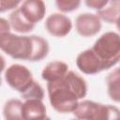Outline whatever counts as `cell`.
Wrapping results in <instances>:
<instances>
[{
    "label": "cell",
    "mask_w": 120,
    "mask_h": 120,
    "mask_svg": "<svg viewBox=\"0 0 120 120\" xmlns=\"http://www.w3.org/2000/svg\"><path fill=\"white\" fill-rule=\"evenodd\" d=\"M6 82L21 95L25 93L35 82L30 69L21 64H12L5 71Z\"/></svg>",
    "instance_id": "5b68a950"
},
{
    "label": "cell",
    "mask_w": 120,
    "mask_h": 120,
    "mask_svg": "<svg viewBox=\"0 0 120 120\" xmlns=\"http://www.w3.org/2000/svg\"><path fill=\"white\" fill-rule=\"evenodd\" d=\"M108 2H109L108 0H85L84 4L89 8L99 11L108 4Z\"/></svg>",
    "instance_id": "d6986e66"
},
{
    "label": "cell",
    "mask_w": 120,
    "mask_h": 120,
    "mask_svg": "<svg viewBox=\"0 0 120 120\" xmlns=\"http://www.w3.org/2000/svg\"><path fill=\"white\" fill-rule=\"evenodd\" d=\"M106 85L109 98L118 103L120 101V72L118 68H115L107 75Z\"/></svg>",
    "instance_id": "5bb4252c"
},
{
    "label": "cell",
    "mask_w": 120,
    "mask_h": 120,
    "mask_svg": "<svg viewBox=\"0 0 120 120\" xmlns=\"http://www.w3.org/2000/svg\"><path fill=\"white\" fill-rule=\"evenodd\" d=\"M55 6L57 9L63 13H68L74 11L81 6V1L79 0H56Z\"/></svg>",
    "instance_id": "e0dca14e"
},
{
    "label": "cell",
    "mask_w": 120,
    "mask_h": 120,
    "mask_svg": "<svg viewBox=\"0 0 120 120\" xmlns=\"http://www.w3.org/2000/svg\"><path fill=\"white\" fill-rule=\"evenodd\" d=\"M21 1H11V0H0V12H5L11 9H16L20 5Z\"/></svg>",
    "instance_id": "ac0fdd59"
},
{
    "label": "cell",
    "mask_w": 120,
    "mask_h": 120,
    "mask_svg": "<svg viewBox=\"0 0 120 120\" xmlns=\"http://www.w3.org/2000/svg\"><path fill=\"white\" fill-rule=\"evenodd\" d=\"M101 21L97 14L81 13L75 20V28L77 33L84 38L96 36L101 30Z\"/></svg>",
    "instance_id": "8992f818"
},
{
    "label": "cell",
    "mask_w": 120,
    "mask_h": 120,
    "mask_svg": "<svg viewBox=\"0 0 120 120\" xmlns=\"http://www.w3.org/2000/svg\"><path fill=\"white\" fill-rule=\"evenodd\" d=\"M22 102L17 98H10L4 104L3 115L5 120H22Z\"/></svg>",
    "instance_id": "9a60e30c"
},
{
    "label": "cell",
    "mask_w": 120,
    "mask_h": 120,
    "mask_svg": "<svg viewBox=\"0 0 120 120\" xmlns=\"http://www.w3.org/2000/svg\"><path fill=\"white\" fill-rule=\"evenodd\" d=\"M70 120H79V119H77V118H73V119H70Z\"/></svg>",
    "instance_id": "603a6c76"
},
{
    "label": "cell",
    "mask_w": 120,
    "mask_h": 120,
    "mask_svg": "<svg viewBox=\"0 0 120 120\" xmlns=\"http://www.w3.org/2000/svg\"><path fill=\"white\" fill-rule=\"evenodd\" d=\"M68 66L63 61H52L48 63L41 72V77L47 82H54L64 77L68 71Z\"/></svg>",
    "instance_id": "8fae6325"
},
{
    "label": "cell",
    "mask_w": 120,
    "mask_h": 120,
    "mask_svg": "<svg viewBox=\"0 0 120 120\" xmlns=\"http://www.w3.org/2000/svg\"><path fill=\"white\" fill-rule=\"evenodd\" d=\"M8 32H10V25L8 21L5 18H0V37L4 33Z\"/></svg>",
    "instance_id": "ffe728a7"
},
{
    "label": "cell",
    "mask_w": 120,
    "mask_h": 120,
    "mask_svg": "<svg viewBox=\"0 0 120 120\" xmlns=\"http://www.w3.org/2000/svg\"><path fill=\"white\" fill-rule=\"evenodd\" d=\"M19 9L24 18L31 23L37 24L43 20L46 14L45 3L41 0H26L21 3Z\"/></svg>",
    "instance_id": "9c48e42d"
},
{
    "label": "cell",
    "mask_w": 120,
    "mask_h": 120,
    "mask_svg": "<svg viewBox=\"0 0 120 120\" xmlns=\"http://www.w3.org/2000/svg\"><path fill=\"white\" fill-rule=\"evenodd\" d=\"M97 15L100 21H104L110 24H117L120 15V1H109L101 10L97 12Z\"/></svg>",
    "instance_id": "7c38bea8"
},
{
    "label": "cell",
    "mask_w": 120,
    "mask_h": 120,
    "mask_svg": "<svg viewBox=\"0 0 120 120\" xmlns=\"http://www.w3.org/2000/svg\"><path fill=\"white\" fill-rule=\"evenodd\" d=\"M6 68V59L2 54H0V85H1V74Z\"/></svg>",
    "instance_id": "44dd1931"
},
{
    "label": "cell",
    "mask_w": 120,
    "mask_h": 120,
    "mask_svg": "<svg viewBox=\"0 0 120 120\" xmlns=\"http://www.w3.org/2000/svg\"><path fill=\"white\" fill-rule=\"evenodd\" d=\"M0 50L13 59L38 62L48 55L50 46L40 36H20L8 32L0 37Z\"/></svg>",
    "instance_id": "7a4b0ae2"
},
{
    "label": "cell",
    "mask_w": 120,
    "mask_h": 120,
    "mask_svg": "<svg viewBox=\"0 0 120 120\" xmlns=\"http://www.w3.org/2000/svg\"><path fill=\"white\" fill-rule=\"evenodd\" d=\"M48 97L51 106L60 113L73 112L79 100L87 94L86 81L72 70L61 79L47 82Z\"/></svg>",
    "instance_id": "6da1fadb"
},
{
    "label": "cell",
    "mask_w": 120,
    "mask_h": 120,
    "mask_svg": "<svg viewBox=\"0 0 120 120\" xmlns=\"http://www.w3.org/2000/svg\"><path fill=\"white\" fill-rule=\"evenodd\" d=\"M45 28L50 35L56 38H64L71 31L72 22L63 13H52L47 17Z\"/></svg>",
    "instance_id": "52a82bcc"
},
{
    "label": "cell",
    "mask_w": 120,
    "mask_h": 120,
    "mask_svg": "<svg viewBox=\"0 0 120 120\" xmlns=\"http://www.w3.org/2000/svg\"><path fill=\"white\" fill-rule=\"evenodd\" d=\"M72 113L79 120H120V111L116 106L88 99L79 101Z\"/></svg>",
    "instance_id": "277c9868"
},
{
    "label": "cell",
    "mask_w": 120,
    "mask_h": 120,
    "mask_svg": "<svg viewBox=\"0 0 120 120\" xmlns=\"http://www.w3.org/2000/svg\"><path fill=\"white\" fill-rule=\"evenodd\" d=\"M21 96L24 100H26V99L43 100V98H44V90H43L42 86L38 82L35 81L33 82V84L30 86V88Z\"/></svg>",
    "instance_id": "2e32d148"
},
{
    "label": "cell",
    "mask_w": 120,
    "mask_h": 120,
    "mask_svg": "<svg viewBox=\"0 0 120 120\" xmlns=\"http://www.w3.org/2000/svg\"><path fill=\"white\" fill-rule=\"evenodd\" d=\"M8 22H9L10 28H12L13 30L21 34H26L31 32L34 30L36 26L35 24L29 22L24 18V16L22 14V12L19 9V7L10 13Z\"/></svg>",
    "instance_id": "4fadbf2b"
},
{
    "label": "cell",
    "mask_w": 120,
    "mask_h": 120,
    "mask_svg": "<svg viewBox=\"0 0 120 120\" xmlns=\"http://www.w3.org/2000/svg\"><path fill=\"white\" fill-rule=\"evenodd\" d=\"M103 63L106 70L118 64L120 59V37L113 31L102 34L90 48Z\"/></svg>",
    "instance_id": "3957f363"
},
{
    "label": "cell",
    "mask_w": 120,
    "mask_h": 120,
    "mask_svg": "<svg viewBox=\"0 0 120 120\" xmlns=\"http://www.w3.org/2000/svg\"><path fill=\"white\" fill-rule=\"evenodd\" d=\"M41 120H51V118H50L49 116H46L45 118H43V119H41Z\"/></svg>",
    "instance_id": "7402d4cb"
},
{
    "label": "cell",
    "mask_w": 120,
    "mask_h": 120,
    "mask_svg": "<svg viewBox=\"0 0 120 120\" xmlns=\"http://www.w3.org/2000/svg\"><path fill=\"white\" fill-rule=\"evenodd\" d=\"M76 66L80 71L87 75H94L106 70L103 63L98 58L91 49L84 50L77 55Z\"/></svg>",
    "instance_id": "ba28073f"
},
{
    "label": "cell",
    "mask_w": 120,
    "mask_h": 120,
    "mask_svg": "<svg viewBox=\"0 0 120 120\" xmlns=\"http://www.w3.org/2000/svg\"><path fill=\"white\" fill-rule=\"evenodd\" d=\"M22 120H41L47 116L46 106L39 99H26L22 106Z\"/></svg>",
    "instance_id": "30bf717a"
}]
</instances>
